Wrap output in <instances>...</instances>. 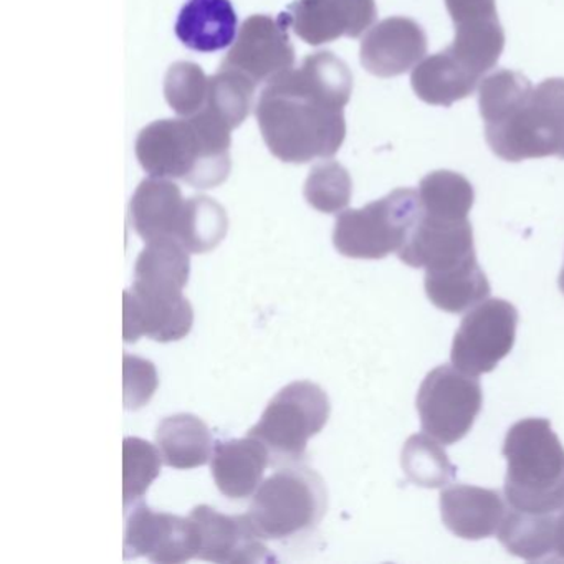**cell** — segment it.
Listing matches in <instances>:
<instances>
[{"label":"cell","mask_w":564,"mask_h":564,"mask_svg":"<svg viewBox=\"0 0 564 564\" xmlns=\"http://www.w3.org/2000/svg\"><path fill=\"white\" fill-rule=\"evenodd\" d=\"M455 28L490 24L498 21L497 0H445Z\"/></svg>","instance_id":"e575fe53"},{"label":"cell","mask_w":564,"mask_h":564,"mask_svg":"<svg viewBox=\"0 0 564 564\" xmlns=\"http://www.w3.org/2000/svg\"><path fill=\"white\" fill-rule=\"evenodd\" d=\"M156 445L164 464L180 470L203 467L214 452L209 427L193 414H174L164 419L158 425Z\"/></svg>","instance_id":"7402d4cb"},{"label":"cell","mask_w":564,"mask_h":564,"mask_svg":"<svg viewBox=\"0 0 564 564\" xmlns=\"http://www.w3.org/2000/svg\"><path fill=\"white\" fill-rule=\"evenodd\" d=\"M209 80L199 65L177 62L171 65L164 78V97L177 115L194 117L206 107Z\"/></svg>","instance_id":"1f68e13d"},{"label":"cell","mask_w":564,"mask_h":564,"mask_svg":"<svg viewBox=\"0 0 564 564\" xmlns=\"http://www.w3.org/2000/svg\"><path fill=\"white\" fill-rule=\"evenodd\" d=\"M351 91L348 65L332 52L312 54L269 82L257 120L270 153L292 164L335 156L346 138L343 110Z\"/></svg>","instance_id":"6da1fadb"},{"label":"cell","mask_w":564,"mask_h":564,"mask_svg":"<svg viewBox=\"0 0 564 564\" xmlns=\"http://www.w3.org/2000/svg\"><path fill=\"white\" fill-rule=\"evenodd\" d=\"M531 94H533V85L518 72L497 70L490 77L484 78L478 90V107L485 124L503 120Z\"/></svg>","instance_id":"f546056e"},{"label":"cell","mask_w":564,"mask_h":564,"mask_svg":"<svg viewBox=\"0 0 564 564\" xmlns=\"http://www.w3.org/2000/svg\"><path fill=\"white\" fill-rule=\"evenodd\" d=\"M199 533L193 518L153 511L147 505L130 514L124 557L144 556L158 564H181L197 557Z\"/></svg>","instance_id":"8fae6325"},{"label":"cell","mask_w":564,"mask_h":564,"mask_svg":"<svg viewBox=\"0 0 564 564\" xmlns=\"http://www.w3.org/2000/svg\"><path fill=\"white\" fill-rule=\"evenodd\" d=\"M427 54L424 29L408 18H391L376 24L361 42V64L379 78L399 77Z\"/></svg>","instance_id":"2e32d148"},{"label":"cell","mask_w":564,"mask_h":564,"mask_svg":"<svg viewBox=\"0 0 564 564\" xmlns=\"http://www.w3.org/2000/svg\"><path fill=\"white\" fill-rule=\"evenodd\" d=\"M554 556L564 561V508L554 523Z\"/></svg>","instance_id":"d590c367"},{"label":"cell","mask_w":564,"mask_h":564,"mask_svg":"<svg viewBox=\"0 0 564 564\" xmlns=\"http://www.w3.org/2000/svg\"><path fill=\"white\" fill-rule=\"evenodd\" d=\"M303 193L313 209L323 214L341 213L351 200V176L341 164L326 161L313 167Z\"/></svg>","instance_id":"4dcf8cb0"},{"label":"cell","mask_w":564,"mask_h":564,"mask_svg":"<svg viewBox=\"0 0 564 564\" xmlns=\"http://www.w3.org/2000/svg\"><path fill=\"white\" fill-rule=\"evenodd\" d=\"M177 286L134 282L123 295V338L127 343L154 339L180 341L193 329L194 310Z\"/></svg>","instance_id":"30bf717a"},{"label":"cell","mask_w":564,"mask_h":564,"mask_svg":"<svg viewBox=\"0 0 564 564\" xmlns=\"http://www.w3.org/2000/svg\"><path fill=\"white\" fill-rule=\"evenodd\" d=\"M398 257L405 265L425 272L464 265L477 259L471 224L468 219H444L422 213Z\"/></svg>","instance_id":"5bb4252c"},{"label":"cell","mask_w":564,"mask_h":564,"mask_svg":"<svg viewBox=\"0 0 564 564\" xmlns=\"http://www.w3.org/2000/svg\"><path fill=\"white\" fill-rule=\"evenodd\" d=\"M237 34V14L230 0H187L176 22V35L191 51H223Z\"/></svg>","instance_id":"44dd1931"},{"label":"cell","mask_w":564,"mask_h":564,"mask_svg":"<svg viewBox=\"0 0 564 564\" xmlns=\"http://www.w3.org/2000/svg\"><path fill=\"white\" fill-rule=\"evenodd\" d=\"M518 312L501 299L487 300L462 319L455 333L451 359L465 375L494 371L510 355L517 339Z\"/></svg>","instance_id":"9c48e42d"},{"label":"cell","mask_w":564,"mask_h":564,"mask_svg":"<svg viewBox=\"0 0 564 564\" xmlns=\"http://www.w3.org/2000/svg\"><path fill=\"white\" fill-rule=\"evenodd\" d=\"M189 517L199 533V560L217 564H253L267 560L269 547L249 514H224L199 505Z\"/></svg>","instance_id":"9a60e30c"},{"label":"cell","mask_w":564,"mask_h":564,"mask_svg":"<svg viewBox=\"0 0 564 564\" xmlns=\"http://www.w3.org/2000/svg\"><path fill=\"white\" fill-rule=\"evenodd\" d=\"M163 455L160 448L138 437L123 442V497L124 505L134 503L147 494L150 485L160 477Z\"/></svg>","instance_id":"d6a6232c"},{"label":"cell","mask_w":564,"mask_h":564,"mask_svg":"<svg viewBox=\"0 0 564 564\" xmlns=\"http://www.w3.org/2000/svg\"><path fill=\"white\" fill-rule=\"evenodd\" d=\"M253 90L256 84L246 75L220 68L219 74L209 80V95L204 110L234 131L252 110Z\"/></svg>","instance_id":"83f0119b"},{"label":"cell","mask_w":564,"mask_h":564,"mask_svg":"<svg viewBox=\"0 0 564 564\" xmlns=\"http://www.w3.org/2000/svg\"><path fill=\"white\" fill-rule=\"evenodd\" d=\"M270 452L259 438L219 442L210 457V474L224 497L242 500L256 494L263 471L272 464Z\"/></svg>","instance_id":"ac0fdd59"},{"label":"cell","mask_w":564,"mask_h":564,"mask_svg":"<svg viewBox=\"0 0 564 564\" xmlns=\"http://www.w3.org/2000/svg\"><path fill=\"white\" fill-rule=\"evenodd\" d=\"M554 523L556 513L538 514L528 511H507L498 540L508 553L527 561L544 560L554 554Z\"/></svg>","instance_id":"cb8c5ba5"},{"label":"cell","mask_w":564,"mask_h":564,"mask_svg":"<svg viewBox=\"0 0 564 564\" xmlns=\"http://www.w3.org/2000/svg\"><path fill=\"white\" fill-rule=\"evenodd\" d=\"M560 290H561V292L564 293V267H563V270H561V275H560Z\"/></svg>","instance_id":"8d00e7d4"},{"label":"cell","mask_w":564,"mask_h":564,"mask_svg":"<svg viewBox=\"0 0 564 564\" xmlns=\"http://www.w3.org/2000/svg\"><path fill=\"white\" fill-rule=\"evenodd\" d=\"M376 15L375 0H296L280 19L306 44L323 45L341 37L358 39Z\"/></svg>","instance_id":"4fadbf2b"},{"label":"cell","mask_w":564,"mask_h":564,"mask_svg":"<svg viewBox=\"0 0 564 564\" xmlns=\"http://www.w3.org/2000/svg\"><path fill=\"white\" fill-rule=\"evenodd\" d=\"M289 25L269 15H252L243 22L223 68L246 75L253 84L272 82L293 67L295 51L290 42Z\"/></svg>","instance_id":"7c38bea8"},{"label":"cell","mask_w":564,"mask_h":564,"mask_svg":"<svg viewBox=\"0 0 564 564\" xmlns=\"http://www.w3.org/2000/svg\"><path fill=\"white\" fill-rule=\"evenodd\" d=\"M500 491L474 485H452L441 494L445 527L464 540H484L497 533L507 514Z\"/></svg>","instance_id":"e0dca14e"},{"label":"cell","mask_w":564,"mask_h":564,"mask_svg":"<svg viewBox=\"0 0 564 564\" xmlns=\"http://www.w3.org/2000/svg\"><path fill=\"white\" fill-rule=\"evenodd\" d=\"M484 392L475 376L452 366L432 369L417 394V411L425 434L444 445L462 441L480 414Z\"/></svg>","instance_id":"ba28073f"},{"label":"cell","mask_w":564,"mask_h":564,"mask_svg":"<svg viewBox=\"0 0 564 564\" xmlns=\"http://www.w3.org/2000/svg\"><path fill=\"white\" fill-rule=\"evenodd\" d=\"M332 414L328 394L312 381L290 382L269 402L250 437L269 448L272 465L299 462L310 438L323 431Z\"/></svg>","instance_id":"52a82bcc"},{"label":"cell","mask_w":564,"mask_h":564,"mask_svg":"<svg viewBox=\"0 0 564 564\" xmlns=\"http://www.w3.org/2000/svg\"><path fill=\"white\" fill-rule=\"evenodd\" d=\"M189 252L183 243L166 237L148 242L134 265V282L184 289L189 282Z\"/></svg>","instance_id":"4316f807"},{"label":"cell","mask_w":564,"mask_h":564,"mask_svg":"<svg viewBox=\"0 0 564 564\" xmlns=\"http://www.w3.org/2000/svg\"><path fill=\"white\" fill-rule=\"evenodd\" d=\"M229 229L226 209L207 196L191 197L184 207L177 242L189 253H206L216 249Z\"/></svg>","instance_id":"d4e9b609"},{"label":"cell","mask_w":564,"mask_h":564,"mask_svg":"<svg viewBox=\"0 0 564 564\" xmlns=\"http://www.w3.org/2000/svg\"><path fill=\"white\" fill-rule=\"evenodd\" d=\"M402 468L409 480L424 488H441L455 477L444 448L429 434L412 435L402 448Z\"/></svg>","instance_id":"f1b7e54d"},{"label":"cell","mask_w":564,"mask_h":564,"mask_svg":"<svg viewBox=\"0 0 564 564\" xmlns=\"http://www.w3.org/2000/svg\"><path fill=\"white\" fill-rule=\"evenodd\" d=\"M505 498L514 510L553 514L564 508V447L550 421L523 419L503 444Z\"/></svg>","instance_id":"3957f363"},{"label":"cell","mask_w":564,"mask_h":564,"mask_svg":"<svg viewBox=\"0 0 564 564\" xmlns=\"http://www.w3.org/2000/svg\"><path fill=\"white\" fill-rule=\"evenodd\" d=\"M485 140L508 163L550 156L564 160V78L541 82L503 120L485 124Z\"/></svg>","instance_id":"277c9868"},{"label":"cell","mask_w":564,"mask_h":564,"mask_svg":"<svg viewBox=\"0 0 564 564\" xmlns=\"http://www.w3.org/2000/svg\"><path fill=\"white\" fill-rule=\"evenodd\" d=\"M184 207L180 186L163 177H151L138 186L130 204L131 224L141 239H176L183 223Z\"/></svg>","instance_id":"d6986e66"},{"label":"cell","mask_w":564,"mask_h":564,"mask_svg":"<svg viewBox=\"0 0 564 564\" xmlns=\"http://www.w3.org/2000/svg\"><path fill=\"white\" fill-rule=\"evenodd\" d=\"M424 285L432 305L455 315L484 302L491 292L477 259L444 272H425Z\"/></svg>","instance_id":"603a6c76"},{"label":"cell","mask_w":564,"mask_h":564,"mask_svg":"<svg viewBox=\"0 0 564 564\" xmlns=\"http://www.w3.org/2000/svg\"><path fill=\"white\" fill-rule=\"evenodd\" d=\"M480 80L448 47L419 62L411 75L412 90L434 107H452L470 97Z\"/></svg>","instance_id":"ffe728a7"},{"label":"cell","mask_w":564,"mask_h":564,"mask_svg":"<svg viewBox=\"0 0 564 564\" xmlns=\"http://www.w3.org/2000/svg\"><path fill=\"white\" fill-rule=\"evenodd\" d=\"M123 375L124 408L130 411L144 408L160 384L153 362L138 356L124 355Z\"/></svg>","instance_id":"836d02e7"},{"label":"cell","mask_w":564,"mask_h":564,"mask_svg":"<svg viewBox=\"0 0 564 564\" xmlns=\"http://www.w3.org/2000/svg\"><path fill=\"white\" fill-rule=\"evenodd\" d=\"M230 133L209 111L161 120L141 131L137 158L151 177L184 180L199 189L220 186L230 173Z\"/></svg>","instance_id":"7a4b0ae2"},{"label":"cell","mask_w":564,"mask_h":564,"mask_svg":"<svg viewBox=\"0 0 564 564\" xmlns=\"http://www.w3.org/2000/svg\"><path fill=\"white\" fill-rule=\"evenodd\" d=\"M326 508L323 478L308 467H286L260 484L247 514L263 540H290L312 531Z\"/></svg>","instance_id":"5b68a950"},{"label":"cell","mask_w":564,"mask_h":564,"mask_svg":"<svg viewBox=\"0 0 564 564\" xmlns=\"http://www.w3.org/2000/svg\"><path fill=\"white\" fill-rule=\"evenodd\" d=\"M422 213L444 219H467L474 206L470 181L454 171H434L419 186Z\"/></svg>","instance_id":"484cf974"},{"label":"cell","mask_w":564,"mask_h":564,"mask_svg":"<svg viewBox=\"0 0 564 564\" xmlns=\"http://www.w3.org/2000/svg\"><path fill=\"white\" fill-rule=\"evenodd\" d=\"M421 214L417 191L401 187L362 209L339 214L333 243L348 259H384L404 247Z\"/></svg>","instance_id":"8992f818"}]
</instances>
